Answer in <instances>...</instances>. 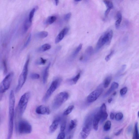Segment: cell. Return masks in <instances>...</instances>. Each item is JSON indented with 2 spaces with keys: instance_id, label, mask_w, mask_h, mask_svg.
Segmentation results:
<instances>
[{
  "instance_id": "6da1fadb",
  "label": "cell",
  "mask_w": 139,
  "mask_h": 139,
  "mask_svg": "<svg viewBox=\"0 0 139 139\" xmlns=\"http://www.w3.org/2000/svg\"><path fill=\"white\" fill-rule=\"evenodd\" d=\"M30 57H29L25 64L22 71L19 76L16 92H19L25 84L27 78L28 71V66L30 62Z\"/></svg>"
},
{
  "instance_id": "7a4b0ae2",
  "label": "cell",
  "mask_w": 139,
  "mask_h": 139,
  "mask_svg": "<svg viewBox=\"0 0 139 139\" xmlns=\"http://www.w3.org/2000/svg\"><path fill=\"white\" fill-rule=\"evenodd\" d=\"M68 93L66 92H62L57 95L52 103V107L54 109L59 108L68 99Z\"/></svg>"
},
{
  "instance_id": "3957f363",
  "label": "cell",
  "mask_w": 139,
  "mask_h": 139,
  "mask_svg": "<svg viewBox=\"0 0 139 139\" xmlns=\"http://www.w3.org/2000/svg\"><path fill=\"white\" fill-rule=\"evenodd\" d=\"M30 96V92H27L24 94L20 99L18 104V109L21 115L24 114L25 110Z\"/></svg>"
},
{
  "instance_id": "277c9868",
  "label": "cell",
  "mask_w": 139,
  "mask_h": 139,
  "mask_svg": "<svg viewBox=\"0 0 139 139\" xmlns=\"http://www.w3.org/2000/svg\"><path fill=\"white\" fill-rule=\"evenodd\" d=\"M60 82V79H57L52 82L43 98L42 100L43 102H46L48 100L59 86Z\"/></svg>"
},
{
  "instance_id": "5b68a950",
  "label": "cell",
  "mask_w": 139,
  "mask_h": 139,
  "mask_svg": "<svg viewBox=\"0 0 139 139\" xmlns=\"http://www.w3.org/2000/svg\"><path fill=\"white\" fill-rule=\"evenodd\" d=\"M18 129L20 134H27L31 133L32 127L31 124L28 121L25 120L20 121L18 124Z\"/></svg>"
},
{
  "instance_id": "8992f818",
  "label": "cell",
  "mask_w": 139,
  "mask_h": 139,
  "mask_svg": "<svg viewBox=\"0 0 139 139\" xmlns=\"http://www.w3.org/2000/svg\"><path fill=\"white\" fill-rule=\"evenodd\" d=\"M13 76V73L11 72L4 79L0 86V91L1 93L5 92L9 88Z\"/></svg>"
},
{
  "instance_id": "52a82bcc",
  "label": "cell",
  "mask_w": 139,
  "mask_h": 139,
  "mask_svg": "<svg viewBox=\"0 0 139 139\" xmlns=\"http://www.w3.org/2000/svg\"><path fill=\"white\" fill-rule=\"evenodd\" d=\"M103 91V89L99 86L91 93L87 97V100L89 103H92L96 101Z\"/></svg>"
},
{
  "instance_id": "ba28073f",
  "label": "cell",
  "mask_w": 139,
  "mask_h": 139,
  "mask_svg": "<svg viewBox=\"0 0 139 139\" xmlns=\"http://www.w3.org/2000/svg\"><path fill=\"white\" fill-rule=\"evenodd\" d=\"M15 97L14 91L12 90L9 97V117H14Z\"/></svg>"
},
{
  "instance_id": "9c48e42d",
  "label": "cell",
  "mask_w": 139,
  "mask_h": 139,
  "mask_svg": "<svg viewBox=\"0 0 139 139\" xmlns=\"http://www.w3.org/2000/svg\"><path fill=\"white\" fill-rule=\"evenodd\" d=\"M90 124L89 122L87 123L84 127L80 134L82 139H86L90 134L91 129Z\"/></svg>"
},
{
  "instance_id": "30bf717a",
  "label": "cell",
  "mask_w": 139,
  "mask_h": 139,
  "mask_svg": "<svg viewBox=\"0 0 139 139\" xmlns=\"http://www.w3.org/2000/svg\"><path fill=\"white\" fill-rule=\"evenodd\" d=\"M35 112L38 114L43 115H49L50 113L49 109L47 107L43 105H40L36 108Z\"/></svg>"
},
{
  "instance_id": "8fae6325",
  "label": "cell",
  "mask_w": 139,
  "mask_h": 139,
  "mask_svg": "<svg viewBox=\"0 0 139 139\" xmlns=\"http://www.w3.org/2000/svg\"><path fill=\"white\" fill-rule=\"evenodd\" d=\"M99 112L101 116L100 121L101 123H102L107 119L108 116L106 106L105 104L104 103L102 105L100 108Z\"/></svg>"
},
{
  "instance_id": "7c38bea8",
  "label": "cell",
  "mask_w": 139,
  "mask_h": 139,
  "mask_svg": "<svg viewBox=\"0 0 139 139\" xmlns=\"http://www.w3.org/2000/svg\"><path fill=\"white\" fill-rule=\"evenodd\" d=\"M69 31L68 28L65 27L63 29L57 36L55 41L56 43H58L61 41L64 38L65 36Z\"/></svg>"
},
{
  "instance_id": "4fadbf2b",
  "label": "cell",
  "mask_w": 139,
  "mask_h": 139,
  "mask_svg": "<svg viewBox=\"0 0 139 139\" xmlns=\"http://www.w3.org/2000/svg\"><path fill=\"white\" fill-rule=\"evenodd\" d=\"M60 120V119L59 118L54 120L49 127V132L50 133L52 134L54 132L57 128Z\"/></svg>"
},
{
  "instance_id": "5bb4252c",
  "label": "cell",
  "mask_w": 139,
  "mask_h": 139,
  "mask_svg": "<svg viewBox=\"0 0 139 139\" xmlns=\"http://www.w3.org/2000/svg\"><path fill=\"white\" fill-rule=\"evenodd\" d=\"M101 119V116L100 112L95 115L94 116L93 121V127L94 129L96 131L98 129V123Z\"/></svg>"
},
{
  "instance_id": "9a60e30c",
  "label": "cell",
  "mask_w": 139,
  "mask_h": 139,
  "mask_svg": "<svg viewBox=\"0 0 139 139\" xmlns=\"http://www.w3.org/2000/svg\"><path fill=\"white\" fill-rule=\"evenodd\" d=\"M51 65V63H49L43 71L42 80L44 84H46L47 82L49 70Z\"/></svg>"
},
{
  "instance_id": "2e32d148",
  "label": "cell",
  "mask_w": 139,
  "mask_h": 139,
  "mask_svg": "<svg viewBox=\"0 0 139 139\" xmlns=\"http://www.w3.org/2000/svg\"><path fill=\"white\" fill-rule=\"evenodd\" d=\"M119 84L118 83L114 82L112 84L110 88L105 94L104 96L106 97L110 94L113 91L118 88Z\"/></svg>"
},
{
  "instance_id": "e0dca14e",
  "label": "cell",
  "mask_w": 139,
  "mask_h": 139,
  "mask_svg": "<svg viewBox=\"0 0 139 139\" xmlns=\"http://www.w3.org/2000/svg\"><path fill=\"white\" fill-rule=\"evenodd\" d=\"M51 48V45L49 44L46 43L42 45L39 48L38 50L39 52H43L50 49Z\"/></svg>"
},
{
  "instance_id": "ac0fdd59",
  "label": "cell",
  "mask_w": 139,
  "mask_h": 139,
  "mask_svg": "<svg viewBox=\"0 0 139 139\" xmlns=\"http://www.w3.org/2000/svg\"><path fill=\"white\" fill-rule=\"evenodd\" d=\"M32 23L29 20V19H27L25 20L23 26V28L25 32H26L28 29L31 26Z\"/></svg>"
},
{
  "instance_id": "d6986e66",
  "label": "cell",
  "mask_w": 139,
  "mask_h": 139,
  "mask_svg": "<svg viewBox=\"0 0 139 139\" xmlns=\"http://www.w3.org/2000/svg\"><path fill=\"white\" fill-rule=\"evenodd\" d=\"M133 139H139V133L137 123H136L135 124Z\"/></svg>"
},
{
  "instance_id": "ffe728a7",
  "label": "cell",
  "mask_w": 139,
  "mask_h": 139,
  "mask_svg": "<svg viewBox=\"0 0 139 139\" xmlns=\"http://www.w3.org/2000/svg\"><path fill=\"white\" fill-rule=\"evenodd\" d=\"M56 19V17L55 16H50L46 19V23L47 25L52 24L54 22Z\"/></svg>"
},
{
  "instance_id": "44dd1931",
  "label": "cell",
  "mask_w": 139,
  "mask_h": 139,
  "mask_svg": "<svg viewBox=\"0 0 139 139\" xmlns=\"http://www.w3.org/2000/svg\"><path fill=\"white\" fill-rule=\"evenodd\" d=\"M48 35V33L46 31L40 32L37 34V36L38 38L40 39L45 38Z\"/></svg>"
},
{
  "instance_id": "7402d4cb",
  "label": "cell",
  "mask_w": 139,
  "mask_h": 139,
  "mask_svg": "<svg viewBox=\"0 0 139 139\" xmlns=\"http://www.w3.org/2000/svg\"><path fill=\"white\" fill-rule=\"evenodd\" d=\"M111 79V76H108L105 78L104 84V86L105 88H106L108 87L110 84V83Z\"/></svg>"
},
{
  "instance_id": "603a6c76",
  "label": "cell",
  "mask_w": 139,
  "mask_h": 139,
  "mask_svg": "<svg viewBox=\"0 0 139 139\" xmlns=\"http://www.w3.org/2000/svg\"><path fill=\"white\" fill-rule=\"evenodd\" d=\"M77 124V121L76 119L71 120L70 121L69 127V130L70 131L75 128Z\"/></svg>"
},
{
  "instance_id": "cb8c5ba5",
  "label": "cell",
  "mask_w": 139,
  "mask_h": 139,
  "mask_svg": "<svg viewBox=\"0 0 139 139\" xmlns=\"http://www.w3.org/2000/svg\"><path fill=\"white\" fill-rule=\"evenodd\" d=\"M111 126V122L110 121H107L105 124L104 130L105 131H108L110 129Z\"/></svg>"
},
{
  "instance_id": "d4e9b609",
  "label": "cell",
  "mask_w": 139,
  "mask_h": 139,
  "mask_svg": "<svg viewBox=\"0 0 139 139\" xmlns=\"http://www.w3.org/2000/svg\"><path fill=\"white\" fill-rule=\"evenodd\" d=\"M74 108V105H70L69 106L66 110L64 112L63 114L65 115H67L70 114Z\"/></svg>"
},
{
  "instance_id": "484cf974",
  "label": "cell",
  "mask_w": 139,
  "mask_h": 139,
  "mask_svg": "<svg viewBox=\"0 0 139 139\" xmlns=\"http://www.w3.org/2000/svg\"><path fill=\"white\" fill-rule=\"evenodd\" d=\"M36 9H37V7H35V8L32 9L30 11V14H29V19L31 22L32 23V19Z\"/></svg>"
},
{
  "instance_id": "4316f807",
  "label": "cell",
  "mask_w": 139,
  "mask_h": 139,
  "mask_svg": "<svg viewBox=\"0 0 139 139\" xmlns=\"http://www.w3.org/2000/svg\"><path fill=\"white\" fill-rule=\"evenodd\" d=\"M47 62V60L41 57L36 62V64L38 65H45Z\"/></svg>"
},
{
  "instance_id": "83f0119b",
  "label": "cell",
  "mask_w": 139,
  "mask_h": 139,
  "mask_svg": "<svg viewBox=\"0 0 139 139\" xmlns=\"http://www.w3.org/2000/svg\"><path fill=\"white\" fill-rule=\"evenodd\" d=\"M103 2L105 4L108 8L112 9L113 8V2L110 1H104Z\"/></svg>"
},
{
  "instance_id": "f1b7e54d",
  "label": "cell",
  "mask_w": 139,
  "mask_h": 139,
  "mask_svg": "<svg viewBox=\"0 0 139 139\" xmlns=\"http://www.w3.org/2000/svg\"><path fill=\"white\" fill-rule=\"evenodd\" d=\"M123 115L121 112L117 113L115 116V119L116 121H119L121 120L123 118Z\"/></svg>"
},
{
  "instance_id": "f546056e",
  "label": "cell",
  "mask_w": 139,
  "mask_h": 139,
  "mask_svg": "<svg viewBox=\"0 0 139 139\" xmlns=\"http://www.w3.org/2000/svg\"><path fill=\"white\" fill-rule=\"evenodd\" d=\"M82 43L80 44L78 47L75 50V51L74 54H73V55L75 56L76 55L78 54L80 52V51L82 48Z\"/></svg>"
},
{
  "instance_id": "4dcf8cb0",
  "label": "cell",
  "mask_w": 139,
  "mask_h": 139,
  "mask_svg": "<svg viewBox=\"0 0 139 139\" xmlns=\"http://www.w3.org/2000/svg\"><path fill=\"white\" fill-rule=\"evenodd\" d=\"M3 66L4 73V74H6L8 72V68H7L6 62L5 60L3 61Z\"/></svg>"
},
{
  "instance_id": "1f68e13d",
  "label": "cell",
  "mask_w": 139,
  "mask_h": 139,
  "mask_svg": "<svg viewBox=\"0 0 139 139\" xmlns=\"http://www.w3.org/2000/svg\"><path fill=\"white\" fill-rule=\"evenodd\" d=\"M31 78L34 80L38 79L40 78V75L36 73H32L30 75Z\"/></svg>"
},
{
  "instance_id": "d6a6232c",
  "label": "cell",
  "mask_w": 139,
  "mask_h": 139,
  "mask_svg": "<svg viewBox=\"0 0 139 139\" xmlns=\"http://www.w3.org/2000/svg\"><path fill=\"white\" fill-rule=\"evenodd\" d=\"M127 88L126 87H123L120 90V94L122 96H124L127 93Z\"/></svg>"
},
{
  "instance_id": "836d02e7",
  "label": "cell",
  "mask_w": 139,
  "mask_h": 139,
  "mask_svg": "<svg viewBox=\"0 0 139 139\" xmlns=\"http://www.w3.org/2000/svg\"><path fill=\"white\" fill-rule=\"evenodd\" d=\"M66 122L65 121H63L62 124L60 127V131L62 132H63L66 127Z\"/></svg>"
},
{
  "instance_id": "e575fe53",
  "label": "cell",
  "mask_w": 139,
  "mask_h": 139,
  "mask_svg": "<svg viewBox=\"0 0 139 139\" xmlns=\"http://www.w3.org/2000/svg\"><path fill=\"white\" fill-rule=\"evenodd\" d=\"M122 18H119L116 21L115 23V26L116 29H118L119 28L122 20Z\"/></svg>"
},
{
  "instance_id": "d590c367",
  "label": "cell",
  "mask_w": 139,
  "mask_h": 139,
  "mask_svg": "<svg viewBox=\"0 0 139 139\" xmlns=\"http://www.w3.org/2000/svg\"><path fill=\"white\" fill-rule=\"evenodd\" d=\"M32 37V35L31 34L29 35L27 40L25 44V45L24 46V47L26 48V47L28 45H29V43H30L31 41Z\"/></svg>"
},
{
  "instance_id": "8d00e7d4",
  "label": "cell",
  "mask_w": 139,
  "mask_h": 139,
  "mask_svg": "<svg viewBox=\"0 0 139 139\" xmlns=\"http://www.w3.org/2000/svg\"><path fill=\"white\" fill-rule=\"evenodd\" d=\"M114 53V51H111L110 54L107 55L105 57V60L107 62H108L110 60V59L111 56Z\"/></svg>"
},
{
  "instance_id": "74e56055",
  "label": "cell",
  "mask_w": 139,
  "mask_h": 139,
  "mask_svg": "<svg viewBox=\"0 0 139 139\" xmlns=\"http://www.w3.org/2000/svg\"><path fill=\"white\" fill-rule=\"evenodd\" d=\"M80 73L79 74L74 78L73 79V81L74 82L75 84H76L80 78Z\"/></svg>"
},
{
  "instance_id": "f35d334b",
  "label": "cell",
  "mask_w": 139,
  "mask_h": 139,
  "mask_svg": "<svg viewBox=\"0 0 139 139\" xmlns=\"http://www.w3.org/2000/svg\"><path fill=\"white\" fill-rule=\"evenodd\" d=\"M65 137V133L64 132H62L58 135L57 139H64Z\"/></svg>"
},
{
  "instance_id": "ab89813d",
  "label": "cell",
  "mask_w": 139,
  "mask_h": 139,
  "mask_svg": "<svg viewBox=\"0 0 139 139\" xmlns=\"http://www.w3.org/2000/svg\"><path fill=\"white\" fill-rule=\"evenodd\" d=\"M71 16V13H69L66 15L64 17V19L66 21H68L70 18Z\"/></svg>"
},
{
  "instance_id": "60d3db41",
  "label": "cell",
  "mask_w": 139,
  "mask_h": 139,
  "mask_svg": "<svg viewBox=\"0 0 139 139\" xmlns=\"http://www.w3.org/2000/svg\"><path fill=\"white\" fill-rule=\"evenodd\" d=\"M111 9L110 8H108L106 10L105 13V15L106 16H107L110 12Z\"/></svg>"
},
{
  "instance_id": "b9f144b4",
  "label": "cell",
  "mask_w": 139,
  "mask_h": 139,
  "mask_svg": "<svg viewBox=\"0 0 139 139\" xmlns=\"http://www.w3.org/2000/svg\"><path fill=\"white\" fill-rule=\"evenodd\" d=\"M116 18L118 19L120 18H122V14L120 12H119L117 14Z\"/></svg>"
},
{
  "instance_id": "7bdbcfd3",
  "label": "cell",
  "mask_w": 139,
  "mask_h": 139,
  "mask_svg": "<svg viewBox=\"0 0 139 139\" xmlns=\"http://www.w3.org/2000/svg\"><path fill=\"white\" fill-rule=\"evenodd\" d=\"M123 130V129H121L119 130L118 132H117L115 134V135L116 136H118L120 135Z\"/></svg>"
},
{
  "instance_id": "ee69618b",
  "label": "cell",
  "mask_w": 139,
  "mask_h": 139,
  "mask_svg": "<svg viewBox=\"0 0 139 139\" xmlns=\"http://www.w3.org/2000/svg\"><path fill=\"white\" fill-rule=\"evenodd\" d=\"M110 119L112 120H113L115 118L114 114L113 113H111L110 115Z\"/></svg>"
},
{
  "instance_id": "f6af8a7d",
  "label": "cell",
  "mask_w": 139,
  "mask_h": 139,
  "mask_svg": "<svg viewBox=\"0 0 139 139\" xmlns=\"http://www.w3.org/2000/svg\"><path fill=\"white\" fill-rule=\"evenodd\" d=\"M73 137V134L70 135L67 137V139H72Z\"/></svg>"
},
{
  "instance_id": "bcb514c9",
  "label": "cell",
  "mask_w": 139,
  "mask_h": 139,
  "mask_svg": "<svg viewBox=\"0 0 139 139\" xmlns=\"http://www.w3.org/2000/svg\"><path fill=\"white\" fill-rule=\"evenodd\" d=\"M112 100H113V99L112 98H110L108 99V102L109 103H111V102H112Z\"/></svg>"
},
{
  "instance_id": "7dc6e473",
  "label": "cell",
  "mask_w": 139,
  "mask_h": 139,
  "mask_svg": "<svg viewBox=\"0 0 139 139\" xmlns=\"http://www.w3.org/2000/svg\"><path fill=\"white\" fill-rule=\"evenodd\" d=\"M55 1L56 5H58V3H59V1Z\"/></svg>"
},
{
  "instance_id": "c3c4849f",
  "label": "cell",
  "mask_w": 139,
  "mask_h": 139,
  "mask_svg": "<svg viewBox=\"0 0 139 139\" xmlns=\"http://www.w3.org/2000/svg\"><path fill=\"white\" fill-rule=\"evenodd\" d=\"M83 58V57L82 56H81V57L80 58V60H82Z\"/></svg>"
},
{
  "instance_id": "681fc988",
  "label": "cell",
  "mask_w": 139,
  "mask_h": 139,
  "mask_svg": "<svg viewBox=\"0 0 139 139\" xmlns=\"http://www.w3.org/2000/svg\"><path fill=\"white\" fill-rule=\"evenodd\" d=\"M116 94V92H115L113 93V95L114 96H115Z\"/></svg>"
},
{
  "instance_id": "f907efd6",
  "label": "cell",
  "mask_w": 139,
  "mask_h": 139,
  "mask_svg": "<svg viewBox=\"0 0 139 139\" xmlns=\"http://www.w3.org/2000/svg\"><path fill=\"white\" fill-rule=\"evenodd\" d=\"M105 139H110L108 137H106L105 138Z\"/></svg>"
},
{
  "instance_id": "816d5d0a",
  "label": "cell",
  "mask_w": 139,
  "mask_h": 139,
  "mask_svg": "<svg viewBox=\"0 0 139 139\" xmlns=\"http://www.w3.org/2000/svg\"><path fill=\"white\" fill-rule=\"evenodd\" d=\"M138 117H139V111L138 112Z\"/></svg>"
}]
</instances>
